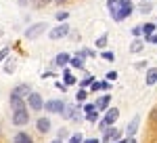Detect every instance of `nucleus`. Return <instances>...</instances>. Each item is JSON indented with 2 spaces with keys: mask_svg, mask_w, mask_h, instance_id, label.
Wrapping results in <instances>:
<instances>
[{
  "mask_svg": "<svg viewBox=\"0 0 157 143\" xmlns=\"http://www.w3.org/2000/svg\"><path fill=\"white\" fill-rule=\"evenodd\" d=\"M69 34V25L67 23H59L57 27H52L48 32V38L50 40H61V38H65V36Z\"/></svg>",
  "mask_w": 157,
  "mask_h": 143,
  "instance_id": "7",
  "label": "nucleus"
},
{
  "mask_svg": "<svg viewBox=\"0 0 157 143\" xmlns=\"http://www.w3.org/2000/svg\"><path fill=\"white\" fill-rule=\"evenodd\" d=\"M65 137H67V129H61V131H59V139H61V141H63Z\"/></svg>",
  "mask_w": 157,
  "mask_h": 143,
  "instance_id": "35",
  "label": "nucleus"
},
{
  "mask_svg": "<svg viewBox=\"0 0 157 143\" xmlns=\"http://www.w3.org/2000/svg\"><path fill=\"white\" fill-rule=\"evenodd\" d=\"M97 47L98 48H105V47H107V36H101V38H98V40H97Z\"/></svg>",
  "mask_w": 157,
  "mask_h": 143,
  "instance_id": "27",
  "label": "nucleus"
},
{
  "mask_svg": "<svg viewBox=\"0 0 157 143\" xmlns=\"http://www.w3.org/2000/svg\"><path fill=\"white\" fill-rule=\"evenodd\" d=\"M151 120H157V109L153 112V114H151Z\"/></svg>",
  "mask_w": 157,
  "mask_h": 143,
  "instance_id": "40",
  "label": "nucleus"
},
{
  "mask_svg": "<svg viewBox=\"0 0 157 143\" xmlns=\"http://www.w3.org/2000/svg\"><path fill=\"white\" fill-rule=\"evenodd\" d=\"M117 118H120V109L117 107H111V109H107V114H105V118H103V122L98 124L103 131L107 129V126H113L115 122H117Z\"/></svg>",
  "mask_w": 157,
  "mask_h": 143,
  "instance_id": "2",
  "label": "nucleus"
},
{
  "mask_svg": "<svg viewBox=\"0 0 157 143\" xmlns=\"http://www.w3.org/2000/svg\"><path fill=\"white\" fill-rule=\"evenodd\" d=\"M9 101H11V109H13V112L25 109V105H27V103H25V101L21 99V97H15V95H11V97H9Z\"/></svg>",
  "mask_w": 157,
  "mask_h": 143,
  "instance_id": "11",
  "label": "nucleus"
},
{
  "mask_svg": "<svg viewBox=\"0 0 157 143\" xmlns=\"http://www.w3.org/2000/svg\"><path fill=\"white\" fill-rule=\"evenodd\" d=\"M124 143H138V141H136V137H128V139H126Z\"/></svg>",
  "mask_w": 157,
  "mask_h": 143,
  "instance_id": "39",
  "label": "nucleus"
},
{
  "mask_svg": "<svg viewBox=\"0 0 157 143\" xmlns=\"http://www.w3.org/2000/svg\"><path fill=\"white\" fill-rule=\"evenodd\" d=\"M29 122V109H19V112H13V124L15 126H25Z\"/></svg>",
  "mask_w": 157,
  "mask_h": 143,
  "instance_id": "6",
  "label": "nucleus"
},
{
  "mask_svg": "<svg viewBox=\"0 0 157 143\" xmlns=\"http://www.w3.org/2000/svg\"><path fill=\"white\" fill-rule=\"evenodd\" d=\"M134 11L132 2L130 0H117V4H115V9H111V17H113V21H124L126 17H130Z\"/></svg>",
  "mask_w": 157,
  "mask_h": 143,
  "instance_id": "1",
  "label": "nucleus"
},
{
  "mask_svg": "<svg viewBox=\"0 0 157 143\" xmlns=\"http://www.w3.org/2000/svg\"><path fill=\"white\" fill-rule=\"evenodd\" d=\"M59 2H65V0H59Z\"/></svg>",
  "mask_w": 157,
  "mask_h": 143,
  "instance_id": "42",
  "label": "nucleus"
},
{
  "mask_svg": "<svg viewBox=\"0 0 157 143\" xmlns=\"http://www.w3.org/2000/svg\"><path fill=\"white\" fill-rule=\"evenodd\" d=\"M145 82L149 86H153L157 82V67H149V72H147V76H145Z\"/></svg>",
  "mask_w": 157,
  "mask_h": 143,
  "instance_id": "15",
  "label": "nucleus"
},
{
  "mask_svg": "<svg viewBox=\"0 0 157 143\" xmlns=\"http://www.w3.org/2000/svg\"><path fill=\"white\" fill-rule=\"evenodd\" d=\"M69 65H71L73 70H82V67H84V57L78 53L75 57H71V59H69Z\"/></svg>",
  "mask_w": 157,
  "mask_h": 143,
  "instance_id": "16",
  "label": "nucleus"
},
{
  "mask_svg": "<svg viewBox=\"0 0 157 143\" xmlns=\"http://www.w3.org/2000/svg\"><path fill=\"white\" fill-rule=\"evenodd\" d=\"M69 59H71V55H69V53H59V55H57V59H55V63H57L59 67H65V65H69Z\"/></svg>",
  "mask_w": 157,
  "mask_h": 143,
  "instance_id": "13",
  "label": "nucleus"
},
{
  "mask_svg": "<svg viewBox=\"0 0 157 143\" xmlns=\"http://www.w3.org/2000/svg\"><path fill=\"white\" fill-rule=\"evenodd\" d=\"M101 57H103L105 61H111V63H113V61H115V53H113V51H103Z\"/></svg>",
  "mask_w": 157,
  "mask_h": 143,
  "instance_id": "20",
  "label": "nucleus"
},
{
  "mask_svg": "<svg viewBox=\"0 0 157 143\" xmlns=\"http://www.w3.org/2000/svg\"><path fill=\"white\" fill-rule=\"evenodd\" d=\"M140 30H143V34H145V36L155 34V25H153V23H145L143 27H140Z\"/></svg>",
  "mask_w": 157,
  "mask_h": 143,
  "instance_id": "19",
  "label": "nucleus"
},
{
  "mask_svg": "<svg viewBox=\"0 0 157 143\" xmlns=\"http://www.w3.org/2000/svg\"><path fill=\"white\" fill-rule=\"evenodd\" d=\"M138 126H140V118H138V116H134L132 122H130V124H128V129H126V135H128V137H134V133L138 131Z\"/></svg>",
  "mask_w": 157,
  "mask_h": 143,
  "instance_id": "12",
  "label": "nucleus"
},
{
  "mask_svg": "<svg viewBox=\"0 0 157 143\" xmlns=\"http://www.w3.org/2000/svg\"><path fill=\"white\" fill-rule=\"evenodd\" d=\"M132 34L134 36H143V30H140V27H132Z\"/></svg>",
  "mask_w": 157,
  "mask_h": 143,
  "instance_id": "36",
  "label": "nucleus"
},
{
  "mask_svg": "<svg viewBox=\"0 0 157 143\" xmlns=\"http://www.w3.org/2000/svg\"><path fill=\"white\" fill-rule=\"evenodd\" d=\"M86 97H88V93H86L84 88H82V91H78V95H75V101H86Z\"/></svg>",
  "mask_w": 157,
  "mask_h": 143,
  "instance_id": "26",
  "label": "nucleus"
},
{
  "mask_svg": "<svg viewBox=\"0 0 157 143\" xmlns=\"http://www.w3.org/2000/svg\"><path fill=\"white\" fill-rule=\"evenodd\" d=\"M36 129L40 133H48L50 129H52V124H50V118H46V116H40V118L36 120Z\"/></svg>",
  "mask_w": 157,
  "mask_h": 143,
  "instance_id": "9",
  "label": "nucleus"
},
{
  "mask_svg": "<svg viewBox=\"0 0 157 143\" xmlns=\"http://www.w3.org/2000/svg\"><path fill=\"white\" fill-rule=\"evenodd\" d=\"M138 11H140V13H145V15H147V13L151 11V2H149V0H143V4L138 6Z\"/></svg>",
  "mask_w": 157,
  "mask_h": 143,
  "instance_id": "23",
  "label": "nucleus"
},
{
  "mask_svg": "<svg viewBox=\"0 0 157 143\" xmlns=\"http://www.w3.org/2000/svg\"><path fill=\"white\" fill-rule=\"evenodd\" d=\"M50 143H63V141H61V139H52Z\"/></svg>",
  "mask_w": 157,
  "mask_h": 143,
  "instance_id": "41",
  "label": "nucleus"
},
{
  "mask_svg": "<svg viewBox=\"0 0 157 143\" xmlns=\"http://www.w3.org/2000/svg\"><path fill=\"white\" fill-rule=\"evenodd\" d=\"M109 88H111V82L109 80H103L101 82V91H109Z\"/></svg>",
  "mask_w": 157,
  "mask_h": 143,
  "instance_id": "32",
  "label": "nucleus"
},
{
  "mask_svg": "<svg viewBox=\"0 0 157 143\" xmlns=\"http://www.w3.org/2000/svg\"><path fill=\"white\" fill-rule=\"evenodd\" d=\"M92 82H94V76H86L84 80H82V86H90Z\"/></svg>",
  "mask_w": 157,
  "mask_h": 143,
  "instance_id": "28",
  "label": "nucleus"
},
{
  "mask_svg": "<svg viewBox=\"0 0 157 143\" xmlns=\"http://www.w3.org/2000/svg\"><path fill=\"white\" fill-rule=\"evenodd\" d=\"M136 67H138V70H143V67H147V59H145V61H138V63H136Z\"/></svg>",
  "mask_w": 157,
  "mask_h": 143,
  "instance_id": "37",
  "label": "nucleus"
},
{
  "mask_svg": "<svg viewBox=\"0 0 157 143\" xmlns=\"http://www.w3.org/2000/svg\"><path fill=\"white\" fill-rule=\"evenodd\" d=\"M120 137H121L120 129L107 126V129H105V137H103V141H105V143H115V141H120Z\"/></svg>",
  "mask_w": 157,
  "mask_h": 143,
  "instance_id": "8",
  "label": "nucleus"
},
{
  "mask_svg": "<svg viewBox=\"0 0 157 143\" xmlns=\"http://www.w3.org/2000/svg\"><path fill=\"white\" fill-rule=\"evenodd\" d=\"M25 103L29 105V109H32V112H40V109L44 107V99H42V95H40V93H29Z\"/></svg>",
  "mask_w": 157,
  "mask_h": 143,
  "instance_id": "4",
  "label": "nucleus"
},
{
  "mask_svg": "<svg viewBox=\"0 0 157 143\" xmlns=\"http://www.w3.org/2000/svg\"><path fill=\"white\" fill-rule=\"evenodd\" d=\"M55 17H57V21H65V19L69 17V13H67V11H59Z\"/></svg>",
  "mask_w": 157,
  "mask_h": 143,
  "instance_id": "25",
  "label": "nucleus"
},
{
  "mask_svg": "<svg viewBox=\"0 0 157 143\" xmlns=\"http://www.w3.org/2000/svg\"><path fill=\"white\" fill-rule=\"evenodd\" d=\"M82 143H101V139H94V137H92V139H84Z\"/></svg>",
  "mask_w": 157,
  "mask_h": 143,
  "instance_id": "38",
  "label": "nucleus"
},
{
  "mask_svg": "<svg viewBox=\"0 0 157 143\" xmlns=\"http://www.w3.org/2000/svg\"><path fill=\"white\" fill-rule=\"evenodd\" d=\"M94 109H97V105H94V103H86V105H84V112H86V114H90V112H94Z\"/></svg>",
  "mask_w": 157,
  "mask_h": 143,
  "instance_id": "29",
  "label": "nucleus"
},
{
  "mask_svg": "<svg viewBox=\"0 0 157 143\" xmlns=\"http://www.w3.org/2000/svg\"><path fill=\"white\" fill-rule=\"evenodd\" d=\"M86 120H88V122H98V112L94 109V112H90V114H86Z\"/></svg>",
  "mask_w": 157,
  "mask_h": 143,
  "instance_id": "24",
  "label": "nucleus"
},
{
  "mask_svg": "<svg viewBox=\"0 0 157 143\" xmlns=\"http://www.w3.org/2000/svg\"><path fill=\"white\" fill-rule=\"evenodd\" d=\"M109 103H111V95H103L101 99H97V103H94V105H97V109L103 112V109H109Z\"/></svg>",
  "mask_w": 157,
  "mask_h": 143,
  "instance_id": "14",
  "label": "nucleus"
},
{
  "mask_svg": "<svg viewBox=\"0 0 157 143\" xmlns=\"http://www.w3.org/2000/svg\"><path fill=\"white\" fill-rule=\"evenodd\" d=\"M143 47H145V42L138 38V40H134L132 44H130V53H140V51H143Z\"/></svg>",
  "mask_w": 157,
  "mask_h": 143,
  "instance_id": "18",
  "label": "nucleus"
},
{
  "mask_svg": "<svg viewBox=\"0 0 157 143\" xmlns=\"http://www.w3.org/2000/svg\"><path fill=\"white\" fill-rule=\"evenodd\" d=\"M46 32V23L44 21H40V23H34V25H29L27 30H25V38L27 40H36L40 34H44Z\"/></svg>",
  "mask_w": 157,
  "mask_h": 143,
  "instance_id": "3",
  "label": "nucleus"
},
{
  "mask_svg": "<svg viewBox=\"0 0 157 143\" xmlns=\"http://www.w3.org/2000/svg\"><path fill=\"white\" fill-rule=\"evenodd\" d=\"M115 78H117V72H109V74H107V80H109V82H113Z\"/></svg>",
  "mask_w": 157,
  "mask_h": 143,
  "instance_id": "33",
  "label": "nucleus"
},
{
  "mask_svg": "<svg viewBox=\"0 0 157 143\" xmlns=\"http://www.w3.org/2000/svg\"><path fill=\"white\" fill-rule=\"evenodd\" d=\"M13 143H34V139H32L27 133H17L15 139H13Z\"/></svg>",
  "mask_w": 157,
  "mask_h": 143,
  "instance_id": "17",
  "label": "nucleus"
},
{
  "mask_svg": "<svg viewBox=\"0 0 157 143\" xmlns=\"http://www.w3.org/2000/svg\"><path fill=\"white\" fill-rule=\"evenodd\" d=\"M90 91H101V82H97V80H94V82L90 84Z\"/></svg>",
  "mask_w": 157,
  "mask_h": 143,
  "instance_id": "34",
  "label": "nucleus"
},
{
  "mask_svg": "<svg viewBox=\"0 0 157 143\" xmlns=\"http://www.w3.org/2000/svg\"><path fill=\"white\" fill-rule=\"evenodd\" d=\"M82 141H84L82 133H73L71 137H69V141H67V143H82Z\"/></svg>",
  "mask_w": 157,
  "mask_h": 143,
  "instance_id": "22",
  "label": "nucleus"
},
{
  "mask_svg": "<svg viewBox=\"0 0 157 143\" xmlns=\"http://www.w3.org/2000/svg\"><path fill=\"white\" fill-rule=\"evenodd\" d=\"M65 101H61V99H50L44 103V109L48 112V114H63V109H65Z\"/></svg>",
  "mask_w": 157,
  "mask_h": 143,
  "instance_id": "5",
  "label": "nucleus"
},
{
  "mask_svg": "<svg viewBox=\"0 0 157 143\" xmlns=\"http://www.w3.org/2000/svg\"><path fill=\"white\" fill-rule=\"evenodd\" d=\"M29 88H32L29 84H17V86H15V88L11 91V95H15V97H21V99H23V97H27L29 93H32Z\"/></svg>",
  "mask_w": 157,
  "mask_h": 143,
  "instance_id": "10",
  "label": "nucleus"
},
{
  "mask_svg": "<svg viewBox=\"0 0 157 143\" xmlns=\"http://www.w3.org/2000/svg\"><path fill=\"white\" fill-rule=\"evenodd\" d=\"M80 55H82V57H94V51H90V48H84Z\"/></svg>",
  "mask_w": 157,
  "mask_h": 143,
  "instance_id": "31",
  "label": "nucleus"
},
{
  "mask_svg": "<svg viewBox=\"0 0 157 143\" xmlns=\"http://www.w3.org/2000/svg\"><path fill=\"white\" fill-rule=\"evenodd\" d=\"M63 78H65V84H75V78L71 76V72H69V70L63 72Z\"/></svg>",
  "mask_w": 157,
  "mask_h": 143,
  "instance_id": "21",
  "label": "nucleus"
},
{
  "mask_svg": "<svg viewBox=\"0 0 157 143\" xmlns=\"http://www.w3.org/2000/svg\"><path fill=\"white\" fill-rule=\"evenodd\" d=\"M9 53H11V48H2V51H0V61L6 59V57H9Z\"/></svg>",
  "mask_w": 157,
  "mask_h": 143,
  "instance_id": "30",
  "label": "nucleus"
}]
</instances>
